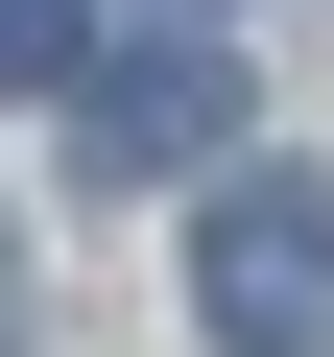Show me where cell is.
Here are the masks:
<instances>
[{
    "label": "cell",
    "mask_w": 334,
    "mask_h": 357,
    "mask_svg": "<svg viewBox=\"0 0 334 357\" xmlns=\"http://www.w3.org/2000/svg\"><path fill=\"white\" fill-rule=\"evenodd\" d=\"M191 333L215 357H334V191L310 167H239L191 215Z\"/></svg>",
    "instance_id": "1"
},
{
    "label": "cell",
    "mask_w": 334,
    "mask_h": 357,
    "mask_svg": "<svg viewBox=\"0 0 334 357\" xmlns=\"http://www.w3.org/2000/svg\"><path fill=\"white\" fill-rule=\"evenodd\" d=\"M215 119H239L215 48H119V72L72 96V167H96V191H167V167H215Z\"/></svg>",
    "instance_id": "2"
},
{
    "label": "cell",
    "mask_w": 334,
    "mask_h": 357,
    "mask_svg": "<svg viewBox=\"0 0 334 357\" xmlns=\"http://www.w3.org/2000/svg\"><path fill=\"white\" fill-rule=\"evenodd\" d=\"M72 72V0H0V96H48Z\"/></svg>",
    "instance_id": "3"
}]
</instances>
